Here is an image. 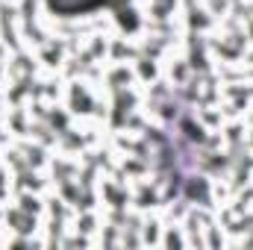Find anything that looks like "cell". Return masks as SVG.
Returning a JSON list of instances; mask_svg holds the SVG:
<instances>
[{"label": "cell", "mask_w": 253, "mask_h": 250, "mask_svg": "<svg viewBox=\"0 0 253 250\" xmlns=\"http://www.w3.org/2000/svg\"><path fill=\"white\" fill-rule=\"evenodd\" d=\"M106 3H115V0H50V6L62 15L88 12V9H97V6H106Z\"/></svg>", "instance_id": "6da1fadb"}]
</instances>
